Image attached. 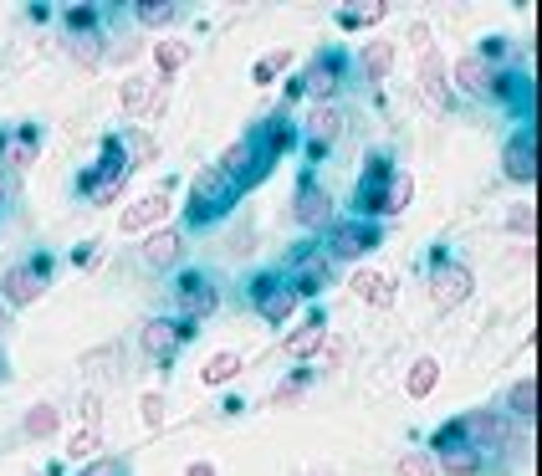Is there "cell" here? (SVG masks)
Masks as SVG:
<instances>
[{"label": "cell", "instance_id": "obj_23", "mask_svg": "<svg viewBox=\"0 0 542 476\" xmlns=\"http://www.w3.org/2000/svg\"><path fill=\"white\" fill-rule=\"evenodd\" d=\"M435 384H440V364H435V359H415V364H410V379H404L410 400H425Z\"/></svg>", "mask_w": 542, "mask_h": 476}, {"label": "cell", "instance_id": "obj_15", "mask_svg": "<svg viewBox=\"0 0 542 476\" xmlns=\"http://www.w3.org/2000/svg\"><path fill=\"white\" fill-rule=\"evenodd\" d=\"M190 338V328H179L174 318H154V323H144V354L154 359V364H169L174 359V349H179V343H185Z\"/></svg>", "mask_w": 542, "mask_h": 476}, {"label": "cell", "instance_id": "obj_18", "mask_svg": "<svg viewBox=\"0 0 542 476\" xmlns=\"http://www.w3.org/2000/svg\"><path fill=\"white\" fill-rule=\"evenodd\" d=\"M179 231H149V241H144V267H154V272H164V267H174L179 262Z\"/></svg>", "mask_w": 542, "mask_h": 476}, {"label": "cell", "instance_id": "obj_33", "mask_svg": "<svg viewBox=\"0 0 542 476\" xmlns=\"http://www.w3.org/2000/svg\"><path fill=\"white\" fill-rule=\"evenodd\" d=\"M394 476H435V456L430 451H404L394 461Z\"/></svg>", "mask_w": 542, "mask_h": 476}, {"label": "cell", "instance_id": "obj_6", "mask_svg": "<svg viewBox=\"0 0 542 476\" xmlns=\"http://www.w3.org/2000/svg\"><path fill=\"white\" fill-rule=\"evenodd\" d=\"M328 256H323V246L318 241H302L297 251H292V262H287V287L297 292V297H312V292H323L328 287Z\"/></svg>", "mask_w": 542, "mask_h": 476}, {"label": "cell", "instance_id": "obj_16", "mask_svg": "<svg viewBox=\"0 0 542 476\" xmlns=\"http://www.w3.org/2000/svg\"><path fill=\"white\" fill-rule=\"evenodd\" d=\"M169 215V190H149L144 200H133L128 210H123V236H133V231H149V226H159Z\"/></svg>", "mask_w": 542, "mask_h": 476}, {"label": "cell", "instance_id": "obj_35", "mask_svg": "<svg viewBox=\"0 0 542 476\" xmlns=\"http://www.w3.org/2000/svg\"><path fill=\"white\" fill-rule=\"evenodd\" d=\"M67 31H72V36L98 31V11H93V6H72V11H67Z\"/></svg>", "mask_w": 542, "mask_h": 476}, {"label": "cell", "instance_id": "obj_45", "mask_svg": "<svg viewBox=\"0 0 542 476\" xmlns=\"http://www.w3.org/2000/svg\"><path fill=\"white\" fill-rule=\"evenodd\" d=\"M0 328H6V302H0Z\"/></svg>", "mask_w": 542, "mask_h": 476}, {"label": "cell", "instance_id": "obj_12", "mask_svg": "<svg viewBox=\"0 0 542 476\" xmlns=\"http://www.w3.org/2000/svg\"><path fill=\"white\" fill-rule=\"evenodd\" d=\"M471 272L461 267V262H445V256H440V262H435V272H430V297H435V308H461V302L471 297Z\"/></svg>", "mask_w": 542, "mask_h": 476}, {"label": "cell", "instance_id": "obj_13", "mask_svg": "<svg viewBox=\"0 0 542 476\" xmlns=\"http://www.w3.org/2000/svg\"><path fill=\"white\" fill-rule=\"evenodd\" d=\"M251 144H256V154H261L266 164H277L282 154H292V149H297V123H292V113L277 108V113H271V118L256 128Z\"/></svg>", "mask_w": 542, "mask_h": 476}, {"label": "cell", "instance_id": "obj_37", "mask_svg": "<svg viewBox=\"0 0 542 476\" xmlns=\"http://www.w3.org/2000/svg\"><path fill=\"white\" fill-rule=\"evenodd\" d=\"M36 144H41V128H36V123H26V128H21V139H16V154H11V159H16V164H31Z\"/></svg>", "mask_w": 542, "mask_h": 476}, {"label": "cell", "instance_id": "obj_11", "mask_svg": "<svg viewBox=\"0 0 542 476\" xmlns=\"http://www.w3.org/2000/svg\"><path fill=\"white\" fill-rule=\"evenodd\" d=\"M338 139H343V113L333 103H312V113H307V169L318 164Z\"/></svg>", "mask_w": 542, "mask_h": 476}, {"label": "cell", "instance_id": "obj_9", "mask_svg": "<svg viewBox=\"0 0 542 476\" xmlns=\"http://www.w3.org/2000/svg\"><path fill=\"white\" fill-rule=\"evenodd\" d=\"M343 72H348V57H343V52H318V57L307 62V72L297 77V88L312 93L318 103H328V98L343 88Z\"/></svg>", "mask_w": 542, "mask_h": 476}, {"label": "cell", "instance_id": "obj_32", "mask_svg": "<svg viewBox=\"0 0 542 476\" xmlns=\"http://www.w3.org/2000/svg\"><path fill=\"white\" fill-rule=\"evenodd\" d=\"M384 16H389V6H348V11H338V26L343 31H358V26H374Z\"/></svg>", "mask_w": 542, "mask_h": 476}, {"label": "cell", "instance_id": "obj_39", "mask_svg": "<svg viewBox=\"0 0 542 476\" xmlns=\"http://www.w3.org/2000/svg\"><path fill=\"white\" fill-rule=\"evenodd\" d=\"M471 57H476V62H486V67H491V62H502V57H507V36H486Z\"/></svg>", "mask_w": 542, "mask_h": 476}, {"label": "cell", "instance_id": "obj_20", "mask_svg": "<svg viewBox=\"0 0 542 476\" xmlns=\"http://www.w3.org/2000/svg\"><path fill=\"white\" fill-rule=\"evenodd\" d=\"M435 471H445V476H481L486 471V456L471 451V446H450V451H440Z\"/></svg>", "mask_w": 542, "mask_h": 476}, {"label": "cell", "instance_id": "obj_27", "mask_svg": "<svg viewBox=\"0 0 542 476\" xmlns=\"http://www.w3.org/2000/svg\"><path fill=\"white\" fill-rule=\"evenodd\" d=\"M532 410H537V379H517V384H512V395H507V415L527 420Z\"/></svg>", "mask_w": 542, "mask_h": 476}, {"label": "cell", "instance_id": "obj_5", "mask_svg": "<svg viewBox=\"0 0 542 476\" xmlns=\"http://www.w3.org/2000/svg\"><path fill=\"white\" fill-rule=\"evenodd\" d=\"M379 246V226L374 221H333L328 226V246H323V256L328 262H358V256H369Z\"/></svg>", "mask_w": 542, "mask_h": 476}, {"label": "cell", "instance_id": "obj_22", "mask_svg": "<svg viewBox=\"0 0 542 476\" xmlns=\"http://www.w3.org/2000/svg\"><path fill=\"white\" fill-rule=\"evenodd\" d=\"M456 82H461V93H471V98H486L491 67H486V62H476V57H461V62H456Z\"/></svg>", "mask_w": 542, "mask_h": 476}, {"label": "cell", "instance_id": "obj_46", "mask_svg": "<svg viewBox=\"0 0 542 476\" xmlns=\"http://www.w3.org/2000/svg\"><path fill=\"white\" fill-rule=\"evenodd\" d=\"M0 205H6V190H0Z\"/></svg>", "mask_w": 542, "mask_h": 476}, {"label": "cell", "instance_id": "obj_42", "mask_svg": "<svg viewBox=\"0 0 542 476\" xmlns=\"http://www.w3.org/2000/svg\"><path fill=\"white\" fill-rule=\"evenodd\" d=\"M144 425H154V430L164 425V400L159 395H144Z\"/></svg>", "mask_w": 542, "mask_h": 476}, {"label": "cell", "instance_id": "obj_43", "mask_svg": "<svg viewBox=\"0 0 542 476\" xmlns=\"http://www.w3.org/2000/svg\"><path fill=\"white\" fill-rule=\"evenodd\" d=\"M410 41H415V52H420V57H430V52H435V47H430V26H425V21H420V26H410Z\"/></svg>", "mask_w": 542, "mask_h": 476}, {"label": "cell", "instance_id": "obj_14", "mask_svg": "<svg viewBox=\"0 0 542 476\" xmlns=\"http://www.w3.org/2000/svg\"><path fill=\"white\" fill-rule=\"evenodd\" d=\"M461 436H466V446L471 451H491V446H512V430H507V420L496 415V410H471V415H461Z\"/></svg>", "mask_w": 542, "mask_h": 476}, {"label": "cell", "instance_id": "obj_7", "mask_svg": "<svg viewBox=\"0 0 542 476\" xmlns=\"http://www.w3.org/2000/svg\"><path fill=\"white\" fill-rule=\"evenodd\" d=\"M292 215H297V226H302V231H328V226H333V195H328V185H323L318 175H312V169L297 180Z\"/></svg>", "mask_w": 542, "mask_h": 476}, {"label": "cell", "instance_id": "obj_31", "mask_svg": "<svg viewBox=\"0 0 542 476\" xmlns=\"http://www.w3.org/2000/svg\"><path fill=\"white\" fill-rule=\"evenodd\" d=\"M98 451H103V436H98L93 425L77 430V436L67 441V456H72V461H98Z\"/></svg>", "mask_w": 542, "mask_h": 476}, {"label": "cell", "instance_id": "obj_30", "mask_svg": "<svg viewBox=\"0 0 542 476\" xmlns=\"http://www.w3.org/2000/svg\"><path fill=\"white\" fill-rule=\"evenodd\" d=\"M358 62H364V72L379 82V77L394 67V47H389V41H369V47H364V57H358Z\"/></svg>", "mask_w": 542, "mask_h": 476}, {"label": "cell", "instance_id": "obj_21", "mask_svg": "<svg viewBox=\"0 0 542 476\" xmlns=\"http://www.w3.org/2000/svg\"><path fill=\"white\" fill-rule=\"evenodd\" d=\"M323 343H328V323H323V318H312L302 333L287 338V354H292V359H307V354H318Z\"/></svg>", "mask_w": 542, "mask_h": 476}, {"label": "cell", "instance_id": "obj_10", "mask_svg": "<svg viewBox=\"0 0 542 476\" xmlns=\"http://www.w3.org/2000/svg\"><path fill=\"white\" fill-rule=\"evenodd\" d=\"M502 175L512 185H532L537 180V128L532 123H522L517 134L507 139V149H502Z\"/></svg>", "mask_w": 542, "mask_h": 476}, {"label": "cell", "instance_id": "obj_40", "mask_svg": "<svg viewBox=\"0 0 542 476\" xmlns=\"http://www.w3.org/2000/svg\"><path fill=\"white\" fill-rule=\"evenodd\" d=\"M450 446H466V436H461V420H445V425L435 430V451H450Z\"/></svg>", "mask_w": 542, "mask_h": 476}, {"label": "cell", "instance_id": "obj_41", "mask_svg": "<svg viewBox=\"0 0 542 476\" xmlns=\"http://www.w3.org/2000/svg\"><path fill=\"white\" fill-rule=\"evenodd\" d=\"M82 476H128V471H123V461L98 456V461H87V466H82Z\"/></svg>", "mask_w": 542, "mask_h": 476}, {"label": "cell", "instance_id": "obj_28", "mask_svg": "<svg viewBox=\"0 0 542 476\" xmlns=\"http://www.w3.org/2000/svg\"><path fill=\"white\" fill-rule=\"evenodd\" d=\"M26 436H31V441L57 436V410H52V405H31V410H26Z\"/></svg>", "mask_w": 542, "mask_h": 476}, {"label": "cell", "instance_id": "obj_3", "mask_svg": "<svg viewBox=\"0 0 542 476\" xmlns=\"http://www.w3.org/2000/svg\"><path fill=\"white\" fill-rule=\"evenodd\" d=\"M47 282H52V256H31V262H21L0 277V302H6V308H31V302L47 292Z\"/></svg>", "mask_w": 542, "mask_h": 476}, {"label": "cell", "instance_id": "obj_4", "mask_svg": "<svg viewBox=\"0 0 542 476\" xmlns=\"http://www.w3.org/2000/svg\"><path fill=\"white\" fill-rule=\"evenodd\" d=\"M215 302H220L215 282H210L205 272H185V277H179V287H174V308H179L174 323L195 333V323H205V318L215 313Z\"/></svg>", "mask_w": 542, "mask_h": 476}, {"label": "cell", "instance_id": "obj_47", "mask_svg": "<svg viewBox=\"0 0 542 476\" xmlns=\"http://www.w3.org/2000/svg\"><path fill=\"white\" fill-rule=\"evenodd\" d=\"M0 379H6V364H0Z\"/></svg>", "mask_w": 542, "mask_h": 476}, {"label": "cell", "instance_id": "obj_1", "mask_svg": "<svg viewBox=\"0 0 542 476\" xmlns=\"http://www.w3.org/2000/svg\"><path fill=\"white\" fill-rule=\"evenodd\" d=\"M415 200V180L394 169L389 154H374L364 180H358V221H379V215H399Z\"/></svg>", "mask_w": 542, "mask_h": 476}, {"label": "cell", "instance_id": "obj_29", "mask_svg": "<svg viewBox=\"0 0 542 476\" xmlns=\"http://www.w3.org/2000/svg\"><path fill=\"white\" fill-rule=\"evenodd\" d=\"M154 62H159V72H164V82H169V72H179V67L190 62V47H185V41H159V47H154Z\"/></svg>", "mask_w": 542, "mask_h": 476}, {"label": "cell", "instance_id": "obj_19", "mask_svg": "<svg viewBox=\"0 0 542 476\" xmlns=\"http://www.w3.org/2000/svg\"><path fill=\"white\" fill-rule=\"evenodd\" d=\"M353 297L369 302V308H389V302H394V277H384V272H358L353 277Z\"/></svg>", "mask_w": 542, "mask_h": 476}, {"label": "cell", "instance_id": "obj_8", "mask_svg": "<svg viewBox=\"0 0 542 476\" xmlns=\"http://www.w3.org/2000/svg\"><path fill=\"white\" fill-rule=\"evenodd\" d=\"M251 302H256V313H261L271 328H282V323L297 313V292H292L277 272H261V277L251 282Z\"/></svg>", "mask_w": 542, "mask_h": 476}, {"label": "cell", "instance_id": "obj_25", "mask_svg": "<svg viewBox=\"0 0 542 476\" xmlns=\"http://www.w3.org/2000/svg\"><path fill=\"white\" fill-rule=\"evenodd\" d=\"M67 52H72V62H82V67H98V62H103V36H98V31L67 36Z\"/></svg>", "mask_w": 542, "mask_h": 476}, {"label": "cell", "instance_id": "obj_38", "mask_svg": "<svg viewBox=\"0 0 542 476\" xmlns=\"http://www.w3.org/2000/svg\"><path fill=\"white\" fill-rule=\"evenodd\" d=\"M532 226H537L532 205H512V215H507V231H512V236H532Z\"/></svg>", "mask_w": 542, "mask_h": 476}, {"label": "cell", "instance_id": "obj_26", "mask_svg": "<svg viewBox=\"0 0 542 476\" xmlns=\"http://www.w3.org/2000/svg\"><path fill=\"white\" fill-rule=\"evenodd\" d=\"M236 374H241V354H231V349L215 354V359L200 369V379H205V384H231Z\"/></svg>", "mask_w": 542, "mask_h": 476}, {"label": "cell", "instance_id": "obj_17", "mask_svg": "<svg viewBox=\"0 0 542 476\" xmlns=\"http://www.w3.org/2000/svg\"><path fill=\"white\" fill-rule=\"evenodd\" d=\"M420 98H425L430 113H445V108H450V82H445V62H440V52H430V57L420 62Z\"/></svg>", "mask_w": 542, "mask_h": 476}, {"label": "cell", "instance_id": "obj_24", "mask_svg": "<svg viewBox=\"0 0 542 476\" xmlns=\"http://www.w3.org/2000/svg\"><path fill=\"white\" fill-rule=\"evenodd\" d=\"M133 21H139V26H174L179 6H174V0H139V6H133Z\"/></svg>", "mask_w": 542, "mask_h": 476}, {"label": "cell", "instance_id": "obj_36", "mask_svg": "<svg viewBox=\"0 0 542 476\" xmlns=\"http://www.w3.org/2000/svg\"><path fill=\"white\" fill-rule=\"evenodd\" d=\"M277 72H287V52H266V57L256 62V72H251V77H256V82H261V88H266V82H271V77H277Z\"/></svg>", "mask_w": 542, "mask_h": 476}, {"label": "cell", "instance_id": "obj_2", "mask_svg": "<svg viewBox=\"0 0 542 476\" xmlns=\"http://www.w3.org/2000/svg\"><path fill=\"white\" fill-rule=\"evenodd\" d=\"M241 200V185L236 180H225L220 169H200V175L190 180V226H210L220 221V215H231Z\"/></svg>", "mask_w": 542, "mask_h": 476}, {"label": "cell", "instance_id": "obj_48", "mask_svg": "<svg viewBox=\"0 0 542 476\" xmlns=\"http://www.w3.org/2000/svg\"><path fill=\"white\" fill-rule=\"evenodd\" d=\"M31 476H47V471H31Z\"/></svg>", "mask_w": 542, "mask_h": 476}, {"label": "cell", "instance_id": "obj_44", "mask_svg": "<svg viewBox=\"0 0 542 476\" xmlns=\"http://www.w3.org/2000/svg\"><path fill=\"white\" fill-rule=\"evenodd\" d=\"M185 476H215V466H210V461H195V466H190Z\"/></svg>", "mask_w": 542, "mask_h": 476}, {"label": "cell", "instance_id": "obj_34", "mask_svg": "<svg viewBox=\"0 0 542 476\" xmlns=\"http://www.w3.org/2000/svg\"><path fill=\"white\" fill-rule=\"evenodd\" d=\"M123 159H128V169L133 164H149L154 159V139L149 134H123Z\"/></svg>", "mask_w": 542, "mask_h": 476}]
</instances>
